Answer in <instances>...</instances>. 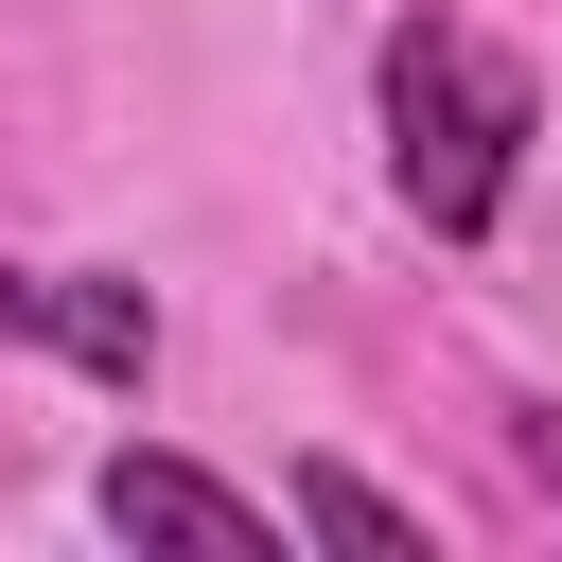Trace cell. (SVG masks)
Segmentation results:
<instances>
[{"mask_svg":"<svg viewBox=\"0 0 562 562\" xmlns=\"http://www.w3.org/2000/svg\"><path fill=\"white\" fill-rule=\"evenodd\" d=\"M105 527H123V544H281V492H228L211 457L123 439V457H105Z\"/></svg>","mask_w":562,"mask_h":562,"instance_id":"3","label":"cell"},{"mask_svg":"<svg viewBox=\"0 0 562 562\" xmlns=\"http://www.w3.org/2000/svg\"><path fill=\"white\" fill-rule=\"evenodd\" d=\"M369 105H386V193H404L439 246H492V228H509V176H527V140H544L527 53L474 35V18H386Z\"/></svg>","mask_w":562,"mask_h":562,"instance_id":"1","label":"cell"},{"mask_svg":"<svg viewBox=\"0 0 562 562\" xmlns=\"http://www.w3.org/2000/svg\"><path fill=\"white\" fill-rule=\"evenodd\" d=\"M527 474H544V492H562V422H527Z\"/></svg>","mask_w":562,"mask_h":562,"instance_id":"5","label":"cell"},{"mask_svg":"<svg viewBox=\"0 0 562 562\" xmlns=\"http://www.w3.org/2000/svg\"><path fill=\"white\" fill-rule=\"evenodd\" d=\"M0 334L88 369V386H140L158 369V299L140 281H88V263H0Z\"/></svg>","mask_w":562,"mask_h":562,"instance_id":"2","label":"cell"},{"mask_svg":"<svg viewBox=\"0 0 562 562\" xmlns=\"http://www.w3.org/2000/svg\"><path fill=\"white\" fill-rule=\"evenodd\" d=\"M281 527H316V544H369V562H422V509H404V492H369L351 457H299V474H281Z\"/></svg>","mask_w":562,"mask_h":562,"instance_id":"4","label":"cell"}]
</instances>
